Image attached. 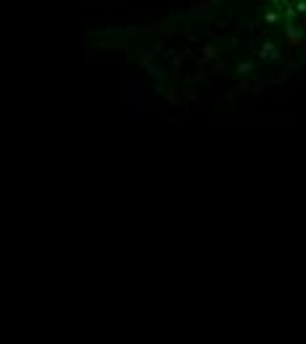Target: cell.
Listing matches in <instances>:
<instances>
[{
    "label": "cell",
    "mask_w": 306,
    "mask_h": 344,
    "mask_svg": "<svg viewBox=\"0 0 306 344\" xmlns=\"http://www.w3.org/2000/svg\"><path fill=\"white\" fill-rule=\"evenodd\" d=\"M262 58H266V61H275V58H277V50H275V45H272V43H264Z\"/></svg>",
    "instance_id": "6da1fadb"
},
{
    "label": "cell",
    "mask_w": 306,
    "mask_h": 344,
    "mask_svg": "<svg viewBox=\"0 0 306 344\" xmlns=\"http://www.w3.org/2000/svg\"><path fill=\"white\" fill-rule=\"evenodd\" d=\"M293 8H296V14H306V0H296Z\"/></svg>",
    "instance_id": "5b68a950"
},
{
    "label": "cell",
    "mask_w": 306,
    "mask_h": 344,
    "mask_svg": "<svg viewBox=\"0 0 306 344\" xmlns=\"http://www.w3.org/2000/svg\"><path fill=\"white\" fill-rule=\"evenodd\" d=\"M288 37H290V45H298V40H301V32H298V24H288Z\"/></svg>",
    "instance_id": "7a4b0ae2"
},
{
    "label": "cell",
    "mask_w": 306,
    "mask_h": 344,
    "mask_svg": "<svg viewBox=\"0 0 306 344\" xmlns=\"http://www.w3.org/2000/svg\"><path fill=\"white\" fill-rule=\"evenodd\" d=\"M283 11H285V19H288V24H293V22H296V8H293V5L288 3V0H285Z\"/></svg>",
    "instance_id": "3957f363"
},
{
    "label": "cell",
    "mask_w": 306,
    "mask_h": 344,
    "mask_svg": "<svg viewBox=\"0 0 306 344\" xmlns=\"http://www.w3.org/2000/svg\"><path fill=\"white\" fill-rule=\"evenodd\" d=\"M277 19H280V14H277V11H266V16H264V22H266V24H275V22H277Z\"/></svg>",
    "instance_id": "277c9868"
}]
</instances>
